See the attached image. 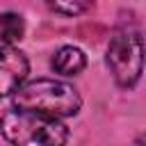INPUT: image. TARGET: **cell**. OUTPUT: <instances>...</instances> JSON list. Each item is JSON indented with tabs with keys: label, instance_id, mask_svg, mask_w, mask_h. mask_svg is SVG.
Here are the masks:
<instances>
[{
	"label": "cell",
	"instance_id": "7a4b0ae2",
	"mask_svg": "<svg viewBox=\"0 0 146 146\" xmlns=\"http://www.w3.org/2000/svg\"><path fill=\"white\" fill-rule=\"evenodd\" d=\"M80 105H82V98L75 91V87L62 80H52V78L30 80L14 94V107L41 112L55 119L78 114Z\"/></svg>",
	"mask_w": 146,
	"mask_h": 146
},
{
	"label": "cell",
	"instance_id": "6da1fadb",
	"mask_svg": "<svg viewBox=\"0 0 146 146\" xmlns=\"http://www.w3.org/2000/svg\"><path fill=\"white\" fill-rule=\"evenodd\" d=\"M0 132L11 146H66L68 128L62 119L11 107L0 116Z\"/></svg>",
	"mask_w": 146,
	"mask_h": 146
},
{
	"label": "cell",
	"instance_id": "277c9868",
	"mask_svg": "<svg viewBox=\"0 0 146 146\" xmlns=\"http://www.w3.org/2000/svg\"><path fill=\"white\" fill-rule=\"evenodd\" d=\"M30 73L27 57L16 46H0V98L14 96Z\"/></svg>",
	"mask_w": 146,
	"mask_h": 146
},
{
	"label": "cell",
	"instance_id": "5b68a950",
	"mask_svg": "<svg viewBox=\"0 0 146 146\" xmlns=\"http://www.w3.org/2000/svg\"><path fill=\"white\" fill-rule=\"evenodd\" d=\"M52 68L59 73V75H78L84 71L87 66V57L80 48L75 46H62L55 55H52Z\"/></svg>",
	"mask_w": 146,
	"mask_h": 146
},
{
	"label": "cell",
	"instance_id": "8992f818",
	"mask_svg": "<svg viewBox=\"0 0 146 146\" xmlns=\"http://www.w3.org/2000/svg\"><path fill=\"white\" fill-rule=\"evenodd\" d=\"M25 34V23L23 16L16 11H5L0 14V39L5 41V46H14L16 41H21Z\"/></svg>",
	"mask_w": 146,
	"mask_h": 146
},
{
	"label": "cell",
	"instance_id": "ba28073f",
	"mask_svg": "<svg viewBox=\"0 0 146 146\" xmlns=\"http://www.w3.org/2000/svg\"><path fill=\"white\" fill-rule=\"evenodd\" d=\"M135 146H146V130H144V132L135 139Z\"/></svg>",
	"mask_w": 146,
	"mask_h": 146
},
{
	"label": "cell",
	"instance_id": "3957f363",
	"mask_svg": "<svg viewBox=\"0 0 146 146\" xmlns=\"http://www.w3.org/2000/svg\"><path fill=\"white\" fill-rule=\"evenodd\" d=\"M105 62L114 82L121 89H130L139 82L144 73V62H146V46L137 25L121 23L114 27L107 43Z\"/></svg>",
	"mask_w": 146,
	"mask_h": 146
},
{
	"label": "cell",
	"instance_id": "52a82bcc",
	"mask_svg": "<svg viewBox=\"0 0 146 146\" xmlns=\"http://www.w3.org/2000/svg\"><path fill=\"white\" fill-rule=\"evenodd\" d=\"M48 7H50L52 11L66 14V16H78V14H84L87 9H91L89 2H68V5H64V2H50Z\"/></svg>",
	"mask_w": 146,
	"mask_h": 146
}]
</instances>
